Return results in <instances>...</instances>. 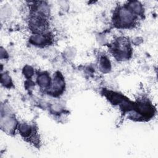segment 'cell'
Here are the masks:
<instances>
[{
    "instance_id": "obj_10",
    "label": "cell",
    "mask_w": 158,
    "mask_h": 158,
    "mask_svg": "<svg viewBox=\"0 0 158 158\" xmlns=\"http://www.w3.org/2000/svg\"><path fill=\"white\" fill-rule=\"evenodd\" d=\"M1 83L6 86L10 87L12 85L10 77L7 74H2L1 75Z\"/></svg>"
},
{
    "instance_id": "obj_6",
    "label": "cell",
    "mask_w": 158,
    "mask_h": 158,
    "mask_svg": "<svg viewBox=\"0 0 158 158\" xmlns=\"http://www.w3.org/2000/svg\"><path fill=\"white\" fill-rule=\"evenodd\" d=\"M20 134L27 139L32 138L35 136L34 127L28 123H20L18 127Z\"/></svg>"
},
{
    "instance_id": "obj_1",
    "label": "cell",
    "mask_w": 158,
    "mask_h": 158,
    "mask_svg": "<svg viewBox=\"0 0 158 158\" xmlns=\"http://www.w3.org/2000/svg\"><path fill=\"white\" fill-rule=\"evenodd\" d=\"M135 14L127 7L119 9L114 15L115 23L121 28H130L135 23Z\"/></svg>"
},
{
    "instance_id": "obj_4",
    "label": "cell",
    "mask_w": 158,
    "mask_h": 158,
    "mask_svg": "<svg viewBox=\"0 0 158 158\" xmlns=\"http://www.w3.org/2000/svg\"><path fill=\"white\" fill-rule=\"evenodd\" d=\"M135 109H136L138 114L146 118L152 117L154 114L153 106L148 101L140 102L138 104H136Z\"/></svg>"
},
{
    "instance_id": "obj_2",
    "label": "cell",
    "mask_w": 158,
    "mask_h": 158,
    "mask_svg": "<svg viewBox=\"0 0 158 158\" xmlns=\"http://www.w3.org/2000/svg\"><path fill=\"white\" fill-rule=\"evenodd\" d=\"M113 55L117 60H126L131 56V48L128 41L124 38L118 39L112 44Z\"/></svg>"
},
{
    "instance_id": "obj_9",
    "label": "cell",
    "mask_w": 158,
    "mask_h": 158,
    "mask_svg": "<svg viewBox=\"0 0 158 158\" xmlns=\"http://www.w3.org/2000/svg\"><path fill=\"white\" fill-rule=\"evenodd\" d=\"M99 67L102 72H108L111 69V65L109 60L106 56H102L100 59Z\"/></svg>"
},
{
    "instance_id": "obj_11",
    "label": "cell",
    "mask_w": 158,
    "mask_h": 158,
    "mask_svg": "<svg viewBox=\"0 0 158 158\" xmlns=\"http://www.w3.org/2000/svg\"><path fill=\"white\" fill-rule=\"evenodd\" d=\"M24 75L27 78H30L33 75V69L30 66H26L23 69V70Z\"/></svg>"
},
{
    "instance_id": "obj_8",
    "label": "cell",
    "mask_w": 158,
    "mask_h": 158,
    "mask_svg": "<svg viewBox=\"0 0 158 158\" xmlns=\"http://www.w3.org/2000/svg\"><path fill=\"white\" fill-rule=\"evenodd\" d=\"M130 11L133 14H141L143 12V7L141 4L137 1H131L128 3V6L127 7Z\"/></svg>"
},
{
    "instance_id": "obj_5",
    "label": "cell",
    "mask_w": 158,
    "mask_h": 158,
    "mask_svg": "<svg viewBox=\"0 0 158 158\" xmlns=\"http://www.w3.org/2000/svg\"><path fill=\"white\" fill-rule=\"evenodd\" d=\"M64 88L65 82L62 76L59 73L56 74L49 93L54 96H57L63 92Z\"/></svg>"
},
{
    "instance_id": "obj_3",
    "label": "cell",
    "mask_w": 158,
    "mask_h": 158,
    "mask_svg": "<svg viewBox=\"0 0 158 158\" xmlns=\"http://www.w3.org/2000/svg\"><path fill=\"white\" fill-rule=\"evenodd\" d=\"M30 42L37 46H46L52 43V38L49 34L35 33L30 37Z\"/></svg>"
},
{
    "instance_id": "obj_7",
    "label": "cell",
    "mask_w": 158,
    "mask_h": 158,
    "mask_svg": "<svg viewBox=\"0 0 158 158\" xmlns=\"http://www.w3.org/2000/svg\"><path fill=\"white\" fill-rule=\"evenodd\" d=\"M37 82L38 85L42 88L48 87L51 83L50 77L47 73L43 72L38 75L37 78Z\"/></svg>"
}]
</instances>
